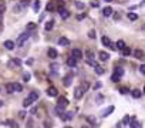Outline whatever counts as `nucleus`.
<instances>
[{
  "instance_id": "obj_13",
  "label": "nucleus",
  "mask_w": 145,
  "mask_h": 128,
  "mask_svg": "<svg viewBox=\"0 0 145 128\" xmlns=\"http://www.w3.org/2000/svg\"><path fill=\"white\" fill-rule=\"evenodd\" d=\"M64 111H65V107H61V105H57L56 108H54V113H56V115H61Z\"/></svg>"
},
{
  "instance_id": "obj_35",
  "label": "nucleus",
  "mask_w": 145,
  "mask_h": 128,
  "mask_svg": "<svg viewBox=\"0 0 145 128\" xmlns=\"http://www.w3.org/2000/svg\"><path fill=\"white\" fill-rule=\"evenodd\" d=\"M13 10H14V13H20V12H23V10H24V9H23V7L20 6L19 3H17V4H16V6H14V9H13Z\"/></svg>"
},
{
  "instance_id": "obj_5",
  "label": "nucleus",
  "mask_w": 145,
  "mask_h": 128,
  "mask_svg": "<svg viewBox=\"0 0 145 128\" xmlns=\"http://www.w3.org/2000/svg\"><path fill=\"white\" fill-rule=\"evenodd\" d=\"M47 95H50V97H56V95H59V91H57L56 87H49V88H47Z\"/></svg>"
},
{
  "instance_id": "obj_43",
  "label": "nucleus",
  "mask_w": 145,
  "mask_h": 128,
  "mask_svg": "<svg viewBox=\"0 0 145 128\" xmlns=\"http://www.w3.org/2000/svg\"><path fill=\"white\" fill-rule=\"evenodd\" d=\"M44 128H51V121H50V120H46V121H44Z\"/></svg>"
},
{
  "instance_id": "obj_34",
  "label": "nucleus",
  "mask_w": 145,
  "mask_h": 128,
  "mask_svg": "<svg viewBox=\"0 0 145 128\" xmlns=\"http://www.w3.org/2000/svg\"><path fill=\"white\" fill-rule=\"evenodd\" d=\"M122 54H124V56H130V54H131V49L125 46V47L122 49Z\"/></svg>"
},
{
  "instance_id": "obj_18",
  "label": "nucleus",
  "mask_w": 145,
  "mask_h": 128,
  "mask_svg": "<svg viewBox=\"0 0 145 128\" xmlns=\"http://www.w3.org/2000/svg\"><path fill=\"white\" fill-rule=\"evenodd\" d=\"M73 114H74V113H67V115H65V114L63 113V114H61V115H60V117H61V118L64 120V121H70V120L73 118Z\"/></svg>"
},
{
  "instance_id": "obj_16",
  "label": "nucleus",
  "mask_w": 145,
  "mask_h": 128,
  "mask_svg": "<svg viewBox=\"0 0 145 128\" xmlns=\"http://www.w3.org/2000/svg\"><path fill=\"white\" fill-rule=\"evenodd\" d=\"M108 57H110V54H108V53H105V51H100V60H101V61H107V60H108Z\"/></svg>"
},
{
  "instance_id": "obj_21",
  "label": "nucleus",
  "mask_w": 145,
  "mask_h": 128,
  "mask_svg": "<svg viewBox=\"0 0 145 128\" xmlns=\"http://www.w3.org/2000/svg\"><path fill=\"white\" fill-rule=\"evenodd\" d=\"M63 84H64V87H70L71 85V76H67L64 80H63Z\"/></svg>"
},
{
  "instance_id": "obj_61",
  "label": "nucleus",
  "mask_w": 145,
  "mask_h": 128,
  "mask_svg": "<svg viewBox=\"0 0 145 128\" xmlns=\"http://www.w3.org/2000/svg\"><path fill=\"white\" fill-rule=\"evenodd\" d=\"M68 128H70V127H68Z\"/></svg>"
},
{
  "instance_id": "obj_8",
  "label": "nucleus",
  "mask_w": 145,
  "mask_h": 128,
  "mask_svg": "<svg viewBox=\"0 0 145 128\" xmlns=\"http://www.w3.org/2000/svg\"><path fill=\"white\" fill-rule=\"evenodd\" d=\"M57 105L67 107V105H68V100H67L65 97H59V101H57Z\"/></svg>"
},
{
  "instance_id": "obj_9",
  "label": "nucleus",
  "mask_w": 145,
  "mask_h": 128,
  "mask_svg": "<svg viewBox=\"0 0 145 128\" xmlns=\"http://www.w3.org/2000/svg\"><path fill=\"white\" fill-rule=\"evenodd\" d=\"M112 111H114V105H110V107H107V108H105V110L102 111L101 115H102V117H108L110 114L112 113Z\"/></svg>"
},
{
  "instance_id": "obj_52",
  "label": "nucleus",
  "mask_w": 145,
  "mask_h": 128,
  "mask_svg": "<svg viewBox=\"0 0 145 128\" xmlns=\"http://www.w3.org/2000/svg\"><path fill=\"white\" fill-rule=\"evenodd\" d=\"M57 10H59V13H61L63 10H65V9H64V7H63V6H59V7H57Z\"/></svg>"
},
{
  "instance_id": "obj_44",
  "label": "nucleus",
  "mask_w": 145,
  "mask_h": 128,
  "mask_svg": "<svg viewBox=\"0 0 145 128\" xmlns=\"http://www.w3.org/2000/svg\"><path fill=\"white\" fill-rule=\"evenodd\" d=\"M88 36H90V39H95V31H94V30H90L88 31Z\"/></svg>"
},
{
  "instance_id": "obj_45",
  "label": "nucleus",
  "mask_w": 145,
  "mask_h": 128,
  "mask_svg": "<svg viewBox=\"0 0 145 128\" xmlns=\"http://www.w3.org/2000/svg\"><path fill=\"white\" fill-rule=\"evenodd\" d=\"M53 9H54V4H53V3L47 4V12H53Z\"/></svg>"
},
{
  "instance_id": "obj_20",
  "label": "nucleus",
  "mask_w": 145,
  "mask_h": 128,
  "mask_svg": "<svg viewBox=\"0 0 145 128\" xmlns=\"http://www.w3.org/2000/svg\"><path fill=\"white\" fill-rule=\"evenodd\" d=\"M85 56H87V58H88V60H94V58H95V54H94L93 50H87Z\"/></svg>"
},
{
  "instance_id": "obj_1",
  "label": "nucleus",
  "mask_w": 145,
  "mask_h": 128,
  "mask_svg": "<svg viewBox=\"0 0 145 128\" xmlns=\"http://www.w3.org/2000/svg\"><path fill=\"white\" fill-rule=\"evenodd\" d=\"M30 39V34L28 33H23V34H20L19 36V39H17V46H24L26 44V41H27V40Z\"/></svg>"
},
{
  "instance_id": "obj_22",
  "label": "nucleus",
  "mask_w": 145,
  "mask_h": 128,
  "mask_svg": "<svg viewBox=\"0 0 145 128\" xmlns=\"http://www.w3.org/2000/svg\"><path fill=\"white\" fill-rule=\"evenodd\" d=\"M80 88L83 90L84 93H85V91H88V88H90V84H88L87 81H83V83H81V85H80Z\"/></svg>"
},
{
  "instance_id": "obj_14",
  "label": "nucleus",
  "mask_w": 145,
  "mask_h": 128,
  "mask_svg": "<svg viewBox=\"0 0 145 128\" xmlns=\"http://www.w3.org/2000/svg\"><path fill=\"white\" fill-rule=\"evenodd\" d=\"M67 66H70V67H75V66H77V60H75L74 57L67 58Z\"/></svg>"
},
{
  "instance_id": "obj_29",
  "label": "nucleus",
  "mask_w": 145,
  "mask_h": 128,
  "mask_svg": "<svg viewBox=\"0 0 145 128\" xmlns=\"http://www.w3.org/2000/svg\"><path fill=\"white\" fill-rule=\"evenodd\" d=\"M128 19H130L131 21H135L137 19H138V14H137V13H128Z\"/></svg>"
},
{
  "instance_id": "obj_19",
  "label": "nucleus",
  "mask_w": 145,
  "mask_h": 128,
  "mask_svg": "<svg viewBox=\"0 0 145 128\" xmlns=\"http://www.w3.org/2000/svg\"><path fill=\"white\" fill-rule=\"evenodd\" d=\"M131 95H132L134 98H141L142 93L139 91V90H132V91H131Z\"/></svg>"
},
{
  "instance_id": "obj_49",
  "label": "nucleus",
  "mask_w": 145,
  "mask_h": 128,
  "mask_svg": "<svg viewBox=\"0 0 145 128\" xmlns=\"http://www.w3.org/2000/svg\"><path fill=\"white\" fill-rule=\"evenodd\" d=\"M139 71H141L142 74H145V64H142L141 67H139Z\"/></svg>"
},
{
  "instance_id": "obj_10",
  "label": "nucleus",
  "mask_w": 145,
  "mask_h": 128,
  "mask_svg": "<svg viewBox=\"0 0 145 128\" xmlns=\"http://www.w3.org/2000/svg\"><path fill=\"white\" fill-rule=\"evenodd\" d=\"M83 95H84V91L80 88V87H78V88H75V91H74V98H75V100H80Z\"/></svg>"
},
{
  "instance_id": "obj_60",
  "label": "nucleus",
  "mask_w": 145,
  "mask_h": 128,
  "mask_svg": "<svg viewBox=\"0 0 145 128\" xmlns=\"http://www.w3.org/2000/svg\"><path fill=\"white\" fill-rule=\"evenodd\" d=\"M138 128H141V127H138Z\"/></svg>"
},
{
  "instance_id": "obj_56",
  "label": "nucleus",
  "mask_w": 145,
  "mask_h": 128,
  "mask_svg": "<svg viewBox=\"0 0 145 128\" xmlns=\"http://www.w3.org/2000/svg\"><path fill=\"white\" fill-rule=\"evenodd\" d=\"M28 127H33V120H28Z\"/></svg>"
},
{
  "instance_id": "obj_15",
  "label": "nucleus",
  "mask_w": 145,
  "mask_h": 128,
  "mask_svg": "<svg viewBox=\"0 0 145 128\" xmlns=\"http://www.w3.org/2000/svg\"><path fill=\"white\" fill-rule=\"evenodd\" d=\"M4 47H6L7 50H13L14 49V43H13L12 40H6V41H4Z\"/></svg>"
},
{
  "instance_id": "obj_32",
  "label": "nucleus",
  "mask_w": 145,
  "mask_h": 128,
  "mask_svg": "<svg viewBox=\"0 0 145 128\" xmlns=\"http://www.w3.org/2000/svg\"><path fill=\"white\" fill-rule=\"evenodd\" d=\"M19 4H20V6L23 7V9H26V7H27L28 4H30V0H22V2H20Z\"/></svg>"
},
{
  "instance_id": "obj_59",
  "label": "nucleus",
  "mask_w": 145,
  "mask_h": 128,
  "mask_svg": "<svg viewBox=\"0 0 145 128\" xmlns=\"http://www.w3.org/2000/svg\"><path fill=\"white\" fill-rule=\"evenodd\" d=\"M104 2H111V0H104Z\"/></svg>"
},
{
  "instance_id": "obj_40",
  "label": "nucleus",
  "mask_w": 145,
  "mask_h": 128,
  "mask_svg": "<svg viewBox=\"0 0 145 128\" xmlns=\"http://www.w3.org/2000/svg\"><path fill=\"white\" fill-rule=\"evenodd\" d=\"M6 12V4L4 3H0V14H3Z\"/></svg>"
},
{
  "instance_id": "obj_24",
  "label": "nucleus",
  "mask_w": 145,
  "mask_h": 128,
  "mask_svg": "<svg viewBox=\"0 0 145 128\" xmlns=\"http://www.w3.org/2000/svg\"><path fill=\"white\" fill-rule=\"evenodd\" d=\"M53 27H54V21H53V20H49V21L46 23V30L50 31V30H53Z\"/></svg>"
},
{
  "instance_id": "obj_55",
  "label": "nucleus",
  "mask_w": 145,
  "mask_h": 128,
  "mask_svg": "<svg viewBox=\"0 0 145 128\" xmlns=\"http://www.w3.org/2000/svg\"><path fill=\"white\" fill-rule=\"evenodd\" d=\"M100 87H101V84H100V83H97V84L94 85V88H100Z\"/></svg>"
},
{
  "instance_id": "obj_37",
  "label": "nucleus",
  "mask_w": 145,
  "mask_h": 128,
  "mask_svg": "<svg viewBox=\"0 0 145 128\" xmlns=\"http://www.w3.org/2000/svg\"><path fill=\"white\" fill-rule=\"evenodd\" d=\"M60 14H61V17L64 19V20H65V19H68V17H70V13H68L67 10H63V12L60 13Z\"/></svg>"
},
{
  "instance_id": "obj_11",
  "label": "nucleus",
  "mask_w": 145,
  "mask_h": 128,
  "mask_svg": "<svg viewBox=\"0 0 145 128\" xmlns=\"http://www.w3.org/2000/svg\"><path fill=\"white\" fill-rule=\"evenodd\" d=\"M112 13H114V10H112L111 7H104V10H102V14H104L105 17H110V16H112Z\"/></svg>"
},
{
  "instance_id": "obj_46",
  "label": "nucleus",
  "mask_w": 145,
  "mask_h": 128,
  "mask_svg": "<svg viewBox=\"0 0 145 128\" xmlns=\"http://www.w3.org/2000/svg\"><path fill=\"white\" fill-rule=\"evenodd\" d=\"M50 68H51L53 71H57V70H59V64H51V66H50Z\"/></svg>"
},
{
  "instance_id": "obj_39",
  "label": "nucleus",
  "mask_w": 145,
  "mask_h": 128,
  "mask_svg": "<svg viewBox=\"0 0 145 128\" xmlns=\"http://www.w3.org/2000/svg\"><path fill=\"white\" fill-rule=\"evenodd\" d=\"M30 73H24V74H23V80H24V81L26 83H27V81H30Z\"/></svg>"
},
{
  "instance_id": "obj_25",
  "label": "nucleus",
  "mask_w": 145,
  "mask_h": 128,
  "mask_svg": "<svg viewBox=\"0 0 145 128\" xmlns=\"http://www.w3.org/2000/svg\"><path fill=\"white\" fill-rule=\"evenodd\" d=\"M124 47H125V43H124L122 40H118V41H117V44H115V49H120V50H122Z\"/></svg>"
},
{
  "instance_id": "obj_33",
  "label": "nucleus",
  "mask_w": 145,
  "mask_h": 128,
  "mask_svg": "<svg viewBox=\"0 0 145 128\" xmlns=\"http://www.w3.org/2000/svg\"><path fill=\"white\" fill-rule=\"evenodd\" d=\"M95 74H98V76L104 74V68H102V67H100V66H95Z\"/></svg>"
},
{
  "instance_id": "obj_58",
  "label": "nucleus",
  "mask_w": 145,
  "mask_h": 128,
  "mask_svg": "<svg viewBox=\"0 0 145 128\" xmlns=\"http://www.w3.org/2000/svg\"><path fill=\"white\" fill-rule=\"evenodd\" d=\"M2 105H3V101H0V107H2Z\"/></svg>"
},
{
  "instance_id": "obj_7",
  "label": "nucleus",
  "mask_w": 145,
  "mask_h": 128,
  "mask_svg": "<svg viewBox=\"0 0 145 128\" xmlns=\"http://www.w3.org/2000/svg\"><path fill=\"white\" fill-rule=\"evenodd\" d=\"M59 44L60 46H63V47H67V46H70V40L65 39V37H60L59 39Z\"/></svg>"
},
{
  "instance_id": "obj_54",
  "label": "nucleus",
  "mask_w": 145,
  "mask_h": 128,
  "mask_svg": "<svg viewBox=\"0 0 145 128\" xmlns=\"http://www.w3.org/2000/svg\"><path fill=\"white\" fill-rule=\"evenodd\" d=\"M84 17H85V14H80L77 19H78V20H81V19H84Z\"/></svg>"
},
{
  "instance_id": "obj_31",
  "label": "nucleus",
  "mask_w": 145,
  "mask_h": 128,
  "mask_svg": "<svg viewBox=\"0 0 145 128\" xmlns=\"http://www.w3.org/2000/svg\"><path fill=\"white\" fill-rule=\"evenodd\" d=\"M31 104H33V101H31V100H30V98H28V97L26 98L24 101H23V107H30Z\"/></svg>"
},
{
  "instance_id": "obj_41",
  "label": "nucleus",
  "mask_w": 145,
  "mask_h": 128,
  "mask_svg": "<svg viewBox=\"0 0 145 128\" xmlns=\"http://www.w3.org/2000/svg\"><path fill=\"white\" fill-rule=\"evenodd\" d=\"M115 73H117V74H120L121 77L124 76V70H122V68H120V67H115Z\"/></svg>"
},
{
  "instance_id": "obj_3",
  "label": "nucleus",
  "mask_w": 145,
  "mask_h": 128,
  "mask_svg": "<svg viewBox=\"0 0 145 128\" xmlns=\"http://www.w3.org/2000/svg\"><path fill=\"white\" fill-rule=\"evenodd\" d=\"M101 41H102V44H104L105 47H108V49H111V50H115V44H114V43H112L110 39H108L107 36H104V37H102V39H101Z\"/></svg>"
},
{
  "instance_id": "obj_48",
  "label": "nucleus",
  "mask_w": 145,
  "mask_h": 128,
  "mask_svg": "<svg viewBox=\"0 0 145 128\" xmlns=\"http://www.w3.org/2000/svg\"><path fill=\"white\" fill-rule=\"evenodd\" d=\"M120 93H121V94H127V93H128V88H127V87H124V88L120 90Z\"/></svg>"
},
{
  "instance_id": "obj_51",
  "label": "nucleus",
  "mask_w": 145,
  "mask_h": 128,
  "mask_svg": "<svg viewBox=\"0 0 145 128\" xmlns=\"http://www.w3.org/2000/svg\"><path fill=\"white\" fill-rule=\"evenodd\" d=\"M19 115H20V118H24V117H26V113H24V111H20Z\"/></svg>"
},
{
  "instance_id": "obj_47",
  "label": "nucleus",
  "mask_w": 145,
  "mask_h": 128,
  "mask_svg": "<svg viewBox=\"0 0 145 128\" xmlns=\"http://www.w3.org/2000/svg\"><path fill=\"white\" fill-rule=\"evenodd\" d=\"M91 6H93V7H98L100 6L98 0H93V2H91Z\"/></svg>"
},
{
  "instance_id": "obj_6",
  "label": "nucleus",
  "mask_w": 145,
  "mask_h": 128,
  "mask_svg": "<svg viewBox=\"0 0 145 128\" xmlns=\"http://www.w3.org/2000/svg\"><path fill=\"white\" fill-rule=\"evenodd\" d=\"M47 56H49L50 58H53V60H54V58L59 57V53H57L56 49H49V51H47Z\"/></svg>"
},
{
  "instance_id": "obj_36",
  "label": "nucleus",
  "mask_w": 145,
  "mask_h": 128,
  "mask_svg": "<svg viewBox=\"0 0 145 128\" xmlns=\"http://www.w3.org/2000/svg\"><path fill=\"white\" fill-rule=\"evenodd\" d=\"M6 124H7V125L10 124V128H20L19 124H17V122H14V121H7Z\"/></svg>"
},
{
  "instance_id": "obj_38",
  "label": "nucleus",
  "mask_w": 145,
  "mask_h": 128,
  "mask_svg": "<svg viewBox=\"0 0 145 128\" xmlns=\"http://www.w3.org/2000/svg\"><path fill=\"white\" fill-rule=\"evenodd\" d=\"M75 7H77V9H80V10H83L84 7H85V4L81 3V2H75Z\"/></svg>"
},
{
  "instance_id": "obj_30",
  "label": "nucleus",
  "mask_w": 145,
  "mask_h": 128,
  "mask_svg": "<svg viewBox=\"0 0 145 128\" xmlns=\"http://www.w3.org/2000/svg\"><path fill=\"white\" fill-rule=\"evenodd\" d=\"M111 80L114 83H118L121 80V76H120V74H117V73H114V74H112V77H111Z\"/></svg>"
},
{
  "instance_id": "obj_42",
  "label": "nucleus",
  "mask_w": 145,
  "mask_h": 128,
  "mask_svg": "<svg viewBox=\"0 0 145 128\" xmlns=\"http://www.w3.org/2000/svg\"><path fill=\"white\" fill-rule=\"evenodd\" d=\"M36 29V23H28L27 24V30H34Z\"/></svg>"
},
{
  "instance_id": "obj_26",
  "label": "nucleus",
  "mask_w": 145,
  "mask_h": 128,
  "mask_svg": "<svg viewBox=\"0 0 145 128\" xmlns=\"http://www.w3.org/2000/svg\"><path fill=\"white\" fill-rule=\"evenodd\" d=\"M23 91V85H20L19 83H14V93H22Z\"/></svg>"
},
{
  "instance_id": "obj_2",
  "label": "nucleus",
  "mask_w": 145,
  "mask_h": 128,
  "mask_svg": "<svg viewBox=\"0 0 145 128\" xmlns=\"http://www.w3.org/2000/svg\"><path fill=\"white\" fill-rule=\"evenodd\" d=\"M22 66V60L20 58H12V60L7 61V67L9 68H16V67H20Z\"/></svg>"
},
{
  "instance_id": "obj_53",
  "label": "nucleus",
  "mask_w": 145,
  "mask_h": 128,
  "mask_svg": "<svg viewBox=\"0 0 145 128\" xmlns=\"http://www.w3.org/2000/svg\"><path fill=\"white\" fill-rule=\"evenodd\" d=\"M27 64H28V66H31V64H33V58H30V60H27Z\"/></svg>"
},
{
  "instance_id": "obj_57",
  "label": "nucleus",
  "mask_w": 145,
  "mask_h": 128,
  "mask_svg": "<svg viewBox=\"0 0 145 128\" xmlns=\"http://www.w3.org/2000/svg\"><path fill=\"white\" fill-rule=\"evenodd\" d=\"M3 23V14H0V24Z\"/></svg>"
},
{
  "instance_id": "obj_12",
  "label": "nucleus",
  "mask_w": 145,
  "mask_h": 128,
  "mask_svg": "<svg viewBox=\"0 0 145 128\" xmlns=\"http://www.w3.org/2000/svg\"><path fill=\"white\" fill-rule=\"evenodd\" d=\"M134 57L138 58V60H142L144 58V51L142 50H134Z\"/></svg>"
},
{
  "instance_id": "obj_17",
  "label": "nucleus",
  "mask_w": 145,
  "mask_h": 128,
  "mask_svg": "<svg viewBox=\"0 0 145 128\" xmlns=\"http://www.w3.org/2000/svg\"><path fill=\"white\" fill-rule=\"evenodd\" d=\"M128 124H130V127H131V128H138V127H141V125H139V122L137 121L135 118H132L130 122H128Z\"/></svg>"
},
{
  "instance_id": "obj_27",
  "label": "nucleus",
  "mask_w": 145,
  "mask_h": 128,
  "mask_svg": "<svg viewBox=\"0 0 145 128\" xmlns=\"http://www.w3.org/2000/svg\"><path fill=\"white\" fill-rule=\"evenodd\" d=\"M28 98H30V100H31V101H33V103H34V101H36V100H37V98H38V94H37V93H36V91H33V93H30V95H28Z\"/></svg>"
},
{
  "instance_id": "obj_4",
  "label": "nucleus",
  "mask_w": 145,
  "mask_h": 128,
  "mask_svg": "<svg viewBox=\"0 0 145 128\" xmlns=\"http://www.w3.org/2000/svg\"><path fill=\"white\" fill-rule=\"evenodd\" d=\"M71 57H74L75 60H81L83 58V51H81L80 49H73V51H71Z\"/></svg>"
},
{
  "instance_id": "obj_28",
  "label": "nucleus",
  "mask_w": 145,
  "mask_h": 128,
  "mask_svg": "<svg viewBox=\"0 0 145 128\" xmlns=\"http://www.w3.org/2000/svg\"><path fill=\"white\" fill-rule=\"evenodd\" d=\"M33 9H34V12H38V10H40V0H34Z\"/></svg>"
},
{
  "instance_id": "obj_23",
  "label": "nucleus",
  "mask_w": 145,
  "mask_h": 128,
  "mask_svg": "<svg viewBox=\"0 0 145 128\" xmlns=\"http://www.w3.org/2000/svg\"><path fill=\"white\" fill-rule=\"evenodd\" d=\"M6 90H7V93H14V83L6 84Z\"/></svg>"
},
{
  "instance_id": "obj_50",
  "label": "nucleus",
  "mask_w": 145,
  "mask_h": 128,
  "mask_svg": "<svg viewBox=\"0 0 145 128\" xmlns=\"http://www.w3.org/2000/svg\"><path fill=\"white\" fill-rule=\"evenodd\" d=\"M128 122H130V117L127 115L125 118H124V124H128Z\"/></svg>"
}]
</instances>
